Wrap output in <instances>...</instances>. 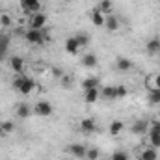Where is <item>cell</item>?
<instances>
[{"mask_svg":"<svg viewBox=\"0 0 160 160\" xmlns=\"http://www.w3.org/2000/svg\"><path fill=\"white\" fill-rule=\"evenodd\" d=\"M24 38H26L28 43H32V45H43L45 39H47V34H45L43 30H32V28H30V30L24 34Z\"/></svg>","mask_w":160,"mask_h":160,"instance_id":"obj_1","label":"cell"},{"mask_svg":"<svg viewBox=\"0 0 160 160\" xmlns=\"http://www.w3.org/2000/svg\"><path fill=\"white\" fill-rule=\"evenodd\" d=\"M28 24H30V28L32 30H43V26L47 24V15L45 13H34L32 17H30V21H28Z\"/></svg>","mask_w":160,"mask_h":160,"instance_id":"obj_2","label":"cell"},{"mask_svg":"<svg viewBox=\"0 0 160 160\" xmlns=\"http://www.w3.org/2000/svg\"><path fill=\"white\" fill-rule=\"evenodd\" d=\"M34 112L36 116H41V118H48L52 114V104L48 101H39L36 106H34Z\"/></svg>","mask_w":160,"mask_h":160,"instance_id":"obj_3","label":"cell"},{"mask_svg":"<svg viewBox=\"0 0 160 160\" xmlns=\"http://www.w3.org/2000/svg\"><path fill=\"white\" fill-rule=\"evenodd\" d=\"M21 8L24 9V11H28V13H39L41 9V2L39 0H21Z\"/></svg>","mask_w":160,"mask_h":160,"instance_id":"obj_4","label":"cell"},{"mask_svg":"<svg viewBox=\"0 0 160 160\" xmlns=\"http://www.w3.org/2000/svg\"><path fill=\"white\" fill-rule=\"evenodd\" d=\"M99 97H101V89H99V88L84 89V101H86L88 104H93V102H97V101H99Z\"/></svg>","mask_w":160,"mask_h":160,"instance_id":"obj_5","label":"cell"},{"mask_svg":"<svg viewBox=\"0 0 160 160\" xmlns=\"http://www.w3.org/2000/svg\"><path fill=\"white\" fill-rule=\"evenodd\" d=\"M67 151H69V155H73L75 158H86V147L82 145V143H73V145H69L67 147Z\"/></svg>","mask_w":160,"mask_h":160,"instance_id":"obj_6","label":"cell"},{"mask_svg":"<svg viewBox=\"0 0 160 160\" xmlns=\"http://www.w3.org/2000/svg\"><path fill=\"white\" fill-rule=\"evenodd\" d=\"M9 67H11L17 75H21L22 69H24V60H22L21 56H11V58H9Z\"/></svg>","mask_w":160,"mask_h":160,"instance_id":"obj_7","label":"cell"},{"mask_svg":"<svg viewBox=\"0 0 160 160\" xmlns=\"http://www.w3.org/2000/svg\"><path fill=\"white\" fill-rule=\"evenodd\" d=\"M80 130L86 132V134L95 132V119L93 118H84V119L80 121Z\"/></svg>","mask_w":160,"mask_h":160,"instance_id":"obj_8","label":"cell"},{"mask_svg":"<svg viewBox=\"0 0 160 160\" xmlns=\"http://www.w3.org/2000/svg\"><path fill=\"white\" fill-rule=\"evenodd\" d=\"M145 50H147V54H151V56L160 54V39H158V38H153V39L147 41V45H145Z\"/></svg>","mask_w":160,"mask_h":160,"instance_id":"obj_9","label":"cell"},{"mask_svg":"<svg viewBox=\"0 0 160 160\" xmlns=\"http://www.w3.org/2000/svg\"><path fill=\"white\" fill-rule=\"evenodd\" d=\"M91 22H93L95 26H104V22H106V15L101 13L99 8H95V9L91 11Z\"/></svg>","mask_w":160,"mask_h":160,"instance_id":"obj_10","label":"cell"},{"mask_svg":"<svg viewBox=\"0 0 160 160\" xmlns=\"http://www.w3.org/2000/svg\"><path fill=\"white\" fill-rule=\"evenodd\" d=\"M108 32H118L119 30V19L116 15H106V22H104Z\"/></svg>","mask_w":160,"mask_h":160,"instance_id":"obj_11","label":"cell"},{"mask_svg":"<svg viewBox=\"0 0 160 160\" xmlns=\"http://www.w3.org/2000/svg\"><path fill=\"white\" fill-rule=\"evenodd\" d=\"M97 63H99V58H97V54H93V52H88V54H84V58H82V65H84V67L91 69V67H95Z\"/></svg>","mask_w":160,"mask_h":160,"instance_id":"obj_12","label":"cell"},{"mask_svg":"<svg viewBox=\"0 0 160 160\" xmlns=\"http://www.w3.org/2000/svg\"><path fill=\"white\" fill-rule=\"evenodd\" d=\"M78 50H80V45H78V41L75 39V36L69 38V39H65V52H67V54L73 56V54H77Z\"/></svg>","mask_w":160,"mask_h":160,"instance_id":"obj_13","label":"cell"},{"mask_svg":"<svg viewBox=\"0 0 160 160\" xmlns=\"http://www.w3.org/2000/svg\"><path fill=\"white\" fill-rule=\"evenodd\" d=\"M34 89H36V82H34L32 78H28V77H26V80L22 82V86L19 88V91H21L22 95H28V93H32Z\"/></svg>","mask_w":160,"mask_h":160,"instance_id":"obj_14","label":"cell"},{"mask_svg":"<svg viewBox=\"0 0 160 160\" xmlns=\"http://www.w3.org/2000/svg\"><path fill=\"white\" fill-rule=\"evenodd\" d=\"M101 97H102V99H108V101L118 99V95H116V86H106V88H102V89H101Z\"/></svg>","mask_w":160,"mask_h":160,"instance_id":"obj_15","label":"cell"},{"mask_svg":"<svg viewBox=\"0 0 160 160\" xmlns=\"http://www.w3.org/2000/svg\"><path fill=\"white\" fill-rule=\"evenodd\" d=\"M116 69H118V71H130V69H132V62H130L128 58H118Z\"/></svg>","mask_w":160,"mask_h":160,"instance_id":"obj_16","label":"cell"},{"mask_svg":"<svg viewBox=\"0 0 160 160\" xmlns=\"http://www.w3.org/2000/svg\"><path fill=\"white\" fill-rule=\"evenodd\" d=\"M140 160H158L157 149H155V147H147L145 151H142V155H140Z\"/></svg>","mask_w":160,"mask_h":160,"instance_id":"obj_17","label":"cell"},{"mask_svg":"<svg viewBox=\"0 0 160 160\" xmlns=\"http://www.w3.org/2000/svg\"><path fill=\"white\" fill-rule=\"evenodd\" d=\"M97 8H99L101 13H104V15H112V8H114V4H112V0H101Z\"/></svg>","mask_w":160,"mask_h":160,"instance_id":"obj_18","label":"cell"},{"mask_svg":"<svg viewBox=\"0 0 160 160\" xmlns=\"http://www.w3.org/2000/svg\"><path fill=\"white\" fill-rule=\"evenodd\" d=\"M147 127H149V125H147V121L142 119V121H136V123L132 125V128H130V130H132L134 134H143V132L147 130Z\"/></svg>","mask_w":160,"mask_h":160,"instance_id":"obj_19","label":"cell"},{"mask_svg":"<svg viewBox=\"0 0 160 160\" xmlns=\"http://www.w3.org/2000/svg\"><path fill=\"white\" fill-rule=\"evenodd\" d=\"M123 127H125L123 121H119V119L112 121V123H110V136H118L121 130H123Z\"/></svg>","mask_w":160,"mask_h":160,"instance_id":"obj_20","label":"cell"},{"mask_svg":"<svg viewBox=\"0 0 160 160\" xmlns=\"http://www.w3.org/2000/svg\"><path fill=\"white\" fill-rule=\"evenodd\" d=\"M13 128H15L13 121H2L0 123V136H6V134L13 132Z\"/></svg>","mask_w":160,"mask_h":160,"instance_id":"obj_21","label":"cell"},{"mask_svg":"<svg viewBox=\"0 0 160 160\" xmlns=\"http://www.w3.org/2000/svg\"><path fill=\"white\" fill-rule=\"evenodd\" d=\"M82 88L84 89H91V88H99V78L97 77H88V78L82 82Z\"/></svg>","mask_w":160,"mask_h":160,"instance_id":"obj_22","label":"cell"},{"mask_svg":"<svg viewBox=\"0 0 160 160\" xmlns=\"http://www.w3.org/2000/svg\"><path fill=\"white\" fill-rule=\"evenodd\" d=\"M30 114H32V110H30L28 104H19V106H17V116H19V118L24 119V118H28Z\"/></svg>","mask_w":160,"mask_h":160,"instance_id":"obj_23","label":"cell"},{"mask_svg":"<svg viewBox=\"0 0 160 160\" xmlns=\"http://www.w3.org/2000/svg\"><path fill=\"white\" fill-rule=\"evenodd\" d=\"M149 102L151 104H160V89L158 88L149 89Z\"/></svg>","mask_w":160,"mask_h":160,"instance_id":"obj_24","label":"cell"},{"mask_svg":"<svg viewBox=\"0 0 160 160\" xmlns=\"http://www.w3.org/2000/svg\"><path fill=\"white\" fill-rule=\"evenodd\" d=\"M8 45H9V38H8V36H0V56L6 54Z\"/></svg>","mask_w":160,"mask_h":160,"instance_id":"obj_25","label":"cell"},{"mask_svg":"<svg viewBox=\"0 0 160 160\" xmlns=\"http://www.w3.org/2000/svg\"><path fill=\"white\" fill-rule=\"evenodd\" d=\"M75 39L78 41L80 48H82V47H86V45H88V43H89V36H88V34H84V32H82V34H77V36H75Z\"/></svg>","mask_w":160,"mask_h":160,"instance_id":"obj_26","label":"cell"},{"mask_svg":"<svg viewBox=\"0 0 160 160\" xmlns=\"http://www.w3.org/2000/svg\"><path fill=\"white\" fill-rule=\"evenodd\" d=\"M149 142H151V147L158 149V147H160V134H155V132H151V134H149Z\"/></svg>","mask_w":160,"mask_h":160,"instance_id":"obj_27","label":"cell"},{"mask_svg":"<svg viewBox=\"0 0 160 160\" xmlns=\"http://www.w3.org/2000/svg\"><path fill=\"white\" fill-rule=\"evenodd\" d=\"M86 158L88 160H97L99 158V149H95V147L88 149V151H86Z\"/></svg>","mask_w":160,"mask_h":160,"instance_id":"obj_28","label":"cell"},{"mask_svg":"<svg viewBox=\"0 0 160 160\" xmlns=\"http://www.w3.org/2000/svg\"><path fill=\"white\" fill-rule=\"evenodd\" d=\"M112 160H130V157H128V153H125V151H116V153L112 155Z\"/></svg>","mask_w":160,"mask_h":160,"instance_id":"obj_29","label":"cell"},{"mask_svg":"<svg viewBox=\"0 0 160 160\" xmlns=\"http://www.w3.org/2000/svg\"><path fill=\"white\" fill-rule=\"evenodd\" d=\"M0 22H2V26H11L13 19H11V15H8V13H2V15H0Z\"/></svg>","mask_w":160,"mask_h":160,"instance_id":"obj_30","label":"cell"},{"mask_svg":"<svg viewBox=\"0 0 160 160\" xmlns=\"http://www.w3.org/2000/svg\"><path fill=\"white\" fill-rule=\"evenodd\" d=\"M24 80H26V77H24L22 73H21V75H17V77L13 78V88H15V89H19V88L22 86V82H24Z\"/></svg>","mask_w":160,"mask_h":160,"instance_id":"obj_31","label":"cell"},{"mask_svg":"<svg viewBox=\"0 0 160 160\" xmlns=\"http://www.w3.org/2000/svg\"><path fill=\"white\" fill-rule=\"evenodd\" d=\"M116 95H118V99H123L128 95V89L125 86H116Z\"/></svg>","mask_w":160,"mask_h":160,"instance_id":"obj_32","label":"cell"},{"mask_svg":"<svg viewBox=\"0 0 160 160\" xmlns=\"http://www.w3.org/2000/svg\"><path fill=\"white\" fill-rule=\"evenodd\" d=\"M149 130L155 132V134H160V121H153V123L149 125Z\"/></svg>","mask_w":160,"mask_h":160,"instance_id":"obj_33","label":"cell"},{"mask_svg":"<svg viewBox=\"0 0 160 160\" xmlns=\"http://www.w3.org/2000/svg\"><path fill=\"white\" fill-rule=\"evenodd\" d=\"M155 86L160 89V75H157V77H155Z\"/></svg>","mask_w":160,"mask_h":160,"instance_id":"obj_34","label":"cell"},{"mask_svg":"<svg viewBox=\"0 0 160 160\" xmlns=\"http://www.w3.org/2000/svg\"><path fill=\"white\" fill-rule=\"evenodd\" d=\"M52 73H54V75H56V77H60V75H62V71H60V69H58V67H54V69H52Z\"/></svg>","mask_w":160,"mask_h":160,"instance_id":"obj_35","label":"cell"},{"mask_svg":"<svg viewBox=\"0 0 160 160\" xmlns=\"http://www.w3.org/2000/svg\"><path fill=\"white\" fill-rule=\"evenodd\" d=\"M0 60H2V56H0Z\"/></svg>","mask_w":160,"mask_h":160,"instance_id":"obj_36","label":"cell"},{"mask_svg":"<svg viewBox=\"0 0 160 160\" xmlns=\"http://www.w3.org/2000/svg\"><path fill=\"white\" fill-rule=\"evenodd\" d=\"M63 160H67V158H63Z\"/></svg>","mask_w":160,"mask_h":160,"instance_id":"obj_37","label":"cell"}]
</instances>
